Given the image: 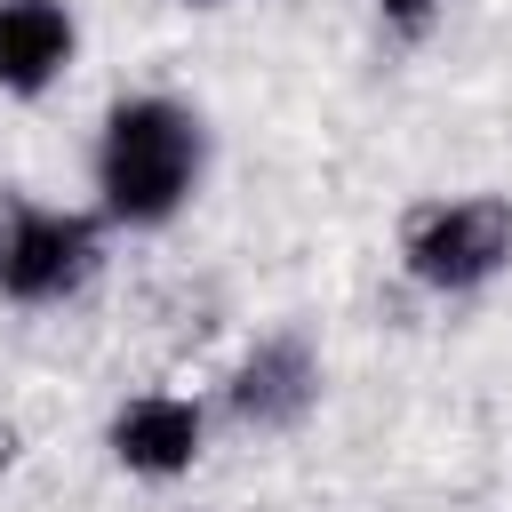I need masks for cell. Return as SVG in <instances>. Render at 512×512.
<instances>
[{
	"label": "cell",
	"mask_w": 512,
	"mask_h": 512,
	"mask_svg": "<svg viewBox=\"0 0 512 512\" xmlns=\"http://www.w3.org/2000/svg\"><path fill=\"white\" fill-rule=\"evenodd\" d=\"M112 456H120L128 472H144V480H176V472H192V456H200V408L176 400V392H144V400H128V408L112 416Z\"/></svg>",
	"instance_id": "5b68a950"
},
{
	"label": "cell",
	"mask_w": 512,
	"mask_h": 512,
	"mask_svg": "<svg viewBox=\"0 0 512 512\" xmlns=\"http://www.w3.org/2000/svg\"><path fill=\"white\" fill-rule=\"evenodd\" d=\"M408 272L440 296H464L480 280H496L512 264V200L496 192H472V200H432L408 216V240H400Z\"/></svg>",
	"instance_id": "7a4b0ae2"
},
{
	"label": "cell",
	"mask_w": 512,
	"mask_h": 512,
	"mask_svg": "<svg viewBox=\"0 0 512 512\" xmlns=\"http://www.w3.org/2000/svg\"><path fill=\"white\" fill-rule=\"evenodd\" d=\"M72 64V16L64 0H0V88L40 96Z\"/></svg>",
	"instance_id": "8992f818"
},
{
	"label": "cell",
	"mask_w": 512,
	"mask_h": 512,
	"mask_svg": "<svg viewBox=\"0 0 512 512\" xmlns=\"http://www.w3.org/2000/svg\"><path fill=\"white\" fill-rule=\"evenodd\" d=\"M96 272V216L40 208L24 192H0V296L56 304Z\"/></svg>",
	"instance_id": "3957f363"
},
{
	"label": "cell",
	"mask_w": 512,
	"mask_h": 512,
	"mask_svg": "<svg viewBox=\"0 0 512 512\" xmlns=\"http://www.w3.org/2000/svg\"><path fill=\"white\" fill-rule=\"evenodd\" d=\"M320 400V360L304 336H264L240 368H232V416L256 424V432H288L304 424Z\"/></svg>",
	"instance_id": "277c9868"
},
{
	"label": "cell",
	"mask_w": 512,
	"mask_h": 512,
	"mask_svg": "<svg viewBox=\"0 0 512 512\" xmlns=\"http://www.w3.org/2000/svg\"><path fill=\"white\" fill-rule=\"evenodd\" d=\"M192 8H208V0H192Z\"/></svg>",
	"instance_id": "ba28073f"
},
{
	"label": "cell",
	"mask_w": 512,
	"mask_h": 512,
	"mask_svg": "<svg viewBox=\"0 0 512 512\" xmlns=\"http://www.w3.org/2000/svg\"><path fill=\"white\" fill-rule=\"evenodd\" d=\"M200 120L168 96H120L96 136V192L112 224H168L200 184Z\"/></svg>",
	"instance_id": "6da1fadb"
},
{
	"label": "cell",
	"mask_w": 512,
	"mask_h": 512,
	"mask_svg": "<svg viewBox=\"0 0 512 512\" xmlns=\"http://www.w3.org/2000/svg\"><path fill=\"white\" fill-rule=\"evenodd\" d=\"M440 8H448V0H376V16H384L392 32H408V40H416V32H424Z\"/></svg>",
	"instance_id": "52a82bcc"
}]
</instances>
